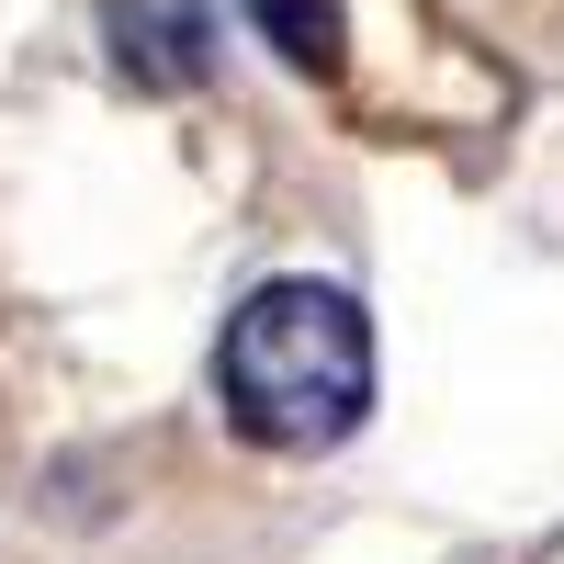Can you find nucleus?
<instances>
[{
	"label": "nucleus",
	"mask_w": 564,
	"mask_h": 564,
	"mask_svg": "<svg viewBox=\"0 0 564 564\" xmlns=\"http://www.w3.org/2000/svg\"><path fill=\"white\" fill-rule=\"evenodd\" d=\"M215 384L260 452H327L372 406V327L339 282H260L215 339Z\"/></svg>",
	"instance_id": "1"
},
{
	"label": "nucleus",
	"mask_w": 564,
	"mask_h": 564,
	"mask_svg": "<svg viewBox=\"0 0 564 564\" xmlns=\"http://www.w3.org/2000/svg\"><path fill=\"white\" fill-rule=\"evenodd\" d=\"M113 57L148 90H204L215 79V12L204 0H113Z\"/></svg>",
	"instance_id": "2"
},
{
	"label": "nucleus",
	"mask_w": 564,
	"mask_h": 564,
	"mask_svg": "<svg viewBox=\"0 0 564 564\" xmlns=\"http://www.w3.org/2000/svg\"><path fill=\"white\" fill-rule=\"evenodd\" d=\"M238 12H249V23H260V34H271L305 79L339 68V0H238Z\"/></svg>",
	"instance_id": "3"
}]
</instances>
